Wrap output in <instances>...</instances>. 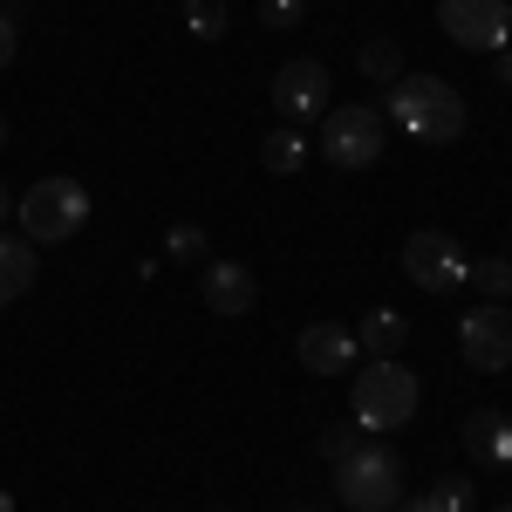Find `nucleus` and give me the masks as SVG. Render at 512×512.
I'll return each instance as SVG.
<instances>
[{"label":"nucleus","instance_id":"obj_1","mask_svg":"<svg viewBox=\"0 0 512 512\" xmlns=\"http://www.w3.org/2000/svg\"><path fill=\"white\" fill-rule=\"evenodd\" d=\"M349 403H355V424H362L369 437H383V431H396V424H410V417H417L424 383H417V369H403L396 355H369V362L355 369Z\"/></svg>","mask_w":512,"mask_h":512},{"label":"nucleus","instance_id":"obj_2","mask_svg":"<svg viewBox=\"0 0 512 512\" xmlns=\"http://www.w3.org/2000/svg\"><path fill=\"white\" fill-rule=\"evenodd\" d=\"M390 117L417 137V144H451V137H465V96L451 89L444 76H403L390 82Z\"/></svg>","mask_w":512,"mask_h":512},{"label":"nucleus","instance_id":"obj_3","mask_svg":"<svg viewBox=\"0 0 512 512\" xmlns=\"http://www.w3.org/2000/svg\"><path fill=\"white\" fill-rule=\"evenodd\" d=\"M14 219H21V239H35V246L76 239L89 226V192H82L76 178H35L21 192V205H14Z\"/></svg>","mask_w":512,"mask_h":512},{"label":"nucleus","instance_id":"obj_4","mask_svg":"<svg viewBox=\"0 0 512 512\" xmlns=\"http://www.w3.org/2000/svg\"><path fill=\"white\" fill-rule=\"evenodd\" d=\"M335 499L349 512H396V499H403V458L390 444H362L355 458L335 465Z\"/></svg>","mask_w":512,"mask_h":512},{"label":"nucleus","instance_id":"obj_5","mask_svg":"<svg viewBox=\"0 0 512 512\" xmlns=\"http://www.w3.org/2000/svg\"><path fill=\"white\" fill-rule=\"evenodd\" d=\"M315 151L335 164V171H369V164L383 158V110H369V103H335V110L321 117Z\"/></svg>","mask_w":512,"mask_h":512},{"label":"nucleus","instance_id":"obj_6","mask_svg":"<svg viewBox=\"0 0 512 512\" xmlns=\"http://www.w3.org/2000/svg\"><path fill=\"white\" fill-rule=\"evenodd\" d=\"M403 274L417 280L424 294H458V287H465V274H472V260H465V246H458L451 233L424 226V233L403 239Z\"/></svg>","mask_w":512,"mask_h":512},{"label":"nucleus","instance_id":"obj_7","mask_svg":"<svg viewBox=\"0 0 512 512\" xmlns=\"http://www.w3.org/2000/svg\"><path fill=\"white\" fill-rule=\"evenodd\" d=\"M328 96H335V82H328V62L315 55H294V62H280L274 69V110L280 123H321L328 117Z\"/></svg>","mask_w":512,"mask_h":512},{"label":"nucleus","instance_id":"obj_8","mask_svg":"<svg viewBox=\"0 0 512 512\" xmlns=\"http://www.w3.org/2000/svg\"><path fill=\"white\" fill-rule=\"evenodd\" d=\"M437 28L472 55H499L512 41V7L506 0H437Z\"/></svg>","mask_w":512,"mask_h":512},{"label":"nucleus","instance_id":"obj_9","mask_svg":"<svg viewBox=\"0 0 512 512\" xmlns=\"http://www.w3.org/2000/svg\"><path fill=\"white\" fill-rule=\"evenodd\" d=\"M458 355H465V369H478V376L512 369V315L499 301H478V308L458 315Z\"/></svg>","mask_w":512,"mask_h":512},{"label":"nucleus","instance_id":"obj_10","mask_svg":"<svg viewBox=\"0 0 512 512\" xmlns=\"http://www.w3.org/2000/svg\"><path fill=\"white\" fill-rule=\"evenodd\" d=\"M205 308L219 321H239V315H253V301H260V280H253V267L246 260H205Z\"/></svg>","mask_w":512,"mask_h":512},{"label":"nucleus","instance_id":"obj_11","mask_svg":"<svg viewBox=\"0 0 512 512\" xmlns=\"http://www.w3.org/2000/svg\"><path fill=\"white\" fill-rule=\"evenodd\" d=\"M294 355H301V369H315V376H342L355 369V335L349 328H335V321H315V328H301L294 335Z\"/></svg>","mask_w":512,"mask_h":512},{"label":"nucleus","instance_id":"obj_12","mask_svg":"<svg viewBox=\"0 0 512 512\" xmlns=\"http://www.w3.org/2000/svg\"><path fill=\"white\" fill-rule=\"evenodd\" d=\"M41 274V260H35V239H14V233H0V308L7 301H21L28 287H35Z\"/></svg>","mask_w":512,"mask_h":512},{"label":"nucleus","instance_id":"obj_13","mask_svg":"<svg viewBox=\"0 0 512 512\" xmlns=\"http://www.w3.org/2000/svg\"><path fill=\"white\" fill-rule=\"evenodd\" d=\"M465 451H472L478 465L512 458V424H506V417H492V410H472V417H465Z\"/></svg>","mask_w":512,"mask_h":512},{"label":"nucleus","instance_id":"obj_14","mask_svg":"<svg viewBox=\"0 0 512 512\" xmlns=\"http://www.w3.org/2000/svg\"><path fill=\"white\" fill-rule=\"evenodd\" d=\"M403 342H410V321L396 315V308H369L362 328H355V349H369V355H396Z\"/></svg>","mask_w":512,"mask_h":512},{"label":"nucleus","instance_id":"obj_15","mask_svg":"<svg viewBox=\"0 0 512 512\" xmlns=\"http://www.w3.org/2000/svg\"><path fill=\"white\" fill-rule=\"evenodd\" d=\"M260 158H267V171H301V164L315 158V144H308V130H294V123H274L267 130V144H260Z\"/></svg>","mask_w":512,"mask_h":512},{"label":"nucleus","instance_id":"obj_16","mask_svg":"<svg viewBox=\"0 0 512 512\" xmlns=\"http://www.w3.org/2000/svg\"><path fill=\"white\" fill-rule=\"evenodd\" d=\"M355 62H362V76H369V82H396V76H403V41H396V35H369Z\"/></svg>","mask_w":512,"mask_h":512},{"label":"nucleus","instance_id":"obj_17","mask_svg":"<svg viewBox=\"0 0 512 512\" xmlns=\"http://www.w3.org/2000/svg\"><path fill=\"white\" fill-rule=\"evenodd\" d=\"M185 28H192L198 41H219L233 28V14H226V0H185Z\"/></svg>","mask_w":512,"mask_h":512},{"label":"nucleus","instance_id":"obj_18","mask_svg":"<svg viewBox=\"0 0 512 512\" xmlns=\"http://www.w3.org/2000/svg\"><path fill=\"white\" fill-rule=\"evenodd\" d=\"M465 287H478L485 301H506V294H512V260H506V253H499V260H472Z\"/></svg>","mask_w":512,"mask_h":512},{"label":"nucleus","instance_id":"obj_19","mask_svg":"<svg viewBox=\"0 0 512 512\" xmlns=\"http://www.w3.org/2000/svg\"><path fill=\"white\" fill-rule=\"evenodd\" d=\"M164 253H171V260L205 267V260H212V239H205V226H192V219H185V226H171V233H164Z\"/></svg>","mask_w":512,"mask_h":512},{"label":"nucleus","instance_id":"obj_20","mask_svg":"<svg viewBox=\"0 0 512 512\" xmlns=\"http://www.w3.org/2000/svg\"><path fill=\"white\" fill-rule=\"evenodd\" d=\"M362 444H369L362 424H328V431H321V458H328V465H342V458H355Z\"/></svg>","mask_w":512,"mask_h":512},{"label":"nucleus","instance_id":"obj_21","mask_svg":"<svg viewBox=\"0 0 512 512\" xmlns=\"http://www.w3.org/2000/svg\"><path fill=\"white\" fill-rule=\"evenodd\" d=\"M431 506H437V512H472V506H478L472 478H437V485H431Z\"/></svg>","mask_w":512,"mask_h":512},{"label":"nucleus","instance_id":"obj_22","mask_svg":"<svg viewBox=\"0 0 512 512\" xmlns=\"http://www.w3.org/2000/svg\"><path fill=\"white\" fill-rule=\"evenodd\" d=\"M301 14H308V0H260V21H267L274 35H294Z\"/></svg>","mask_w":512,"mask_h":512},{"label":"nucleus","instance_id":"obj_23","mask_svg":"<svg viewBox=\"0 0 512 512\" xmlns=\"http://www.w3.org/2000/svg\"><path fill=\"white\" fill-rule=\"evenodd\" d=\"M14 48H21V35H14V14H0V69L14 62Z\"/></svg>","mask_w":512,"mask_h":512},{"label":"nucleus","instance_id":"obj_24","mask_svg":"<svg viewBox=\"0 0 512 512\" xmlns=\"http://www.w3.org/2000/svg\"><path fill=\"white\" fill-rule=\"evenodd\" d=\"M396 512H437V506H431V492H417V499L403 492V499H396Z\"/></svg>","mask_w":512,"mask_h":512},{"label":"nucleus","instance_id":"obj_25","mask_svg":"<svg viewBox=\"0 0 512 512\" xmlns=\"http://www.w3.org/2000/svg\"><path fill=\"white\" fill-rule=\"evenodd\" d=\"M492 76H499V82L512 89V48H499V55H492Z\"/></svg>","mask_w":512,"mask_h":512},{"label":"nucleus","instance_id":"obj_26","mask_svg":"<svg viewBox=\"0 0 512 512\" xmlns=\"http://www.w3.org/2000/svg\"><path fill=\"white\" fill-rule=\"evenodd\" d=\"M14 205H21V198H14L7 185H0V233H7V219H14Z\"/></svg>","mask_w":512,"mask_h":512},{"label":"nucleus","instance_id":"obj_27","mask_svg":"<svg viewBox=\"0 0 512 512\" xmlns=\"http://www.w3.org/2000/svg\"><path fill=\"white\" fill-rule=\"evenodd\" d=\"M0 151H7V117H0Z\"/></svg>","mask_w":512,"mask_h":512},{"label":"nucleus","instance_id":"obj_28","mask_svg":"<svg viewBox=\"0 0 512 512\" xmlns=\"http://www.w3.org/2000/svg\"><path fill=\"white\" fill-rule=\"evenodd\" d=\"M506 260H512V239H506Z\"/></svg>","mask_w":512,"mask_h":512},{"label":"nucleus","instance_id":"obj_29","mask_svg":"<svg viewBox=\"0 0 512 512\" xmlns=\"http://www.w3.org/2000/svg\"><path fill=\"white\" fill-rule=\"evenodd\" d=\"M492 512H512V506H492Z\"/></svg>","mask_w":512,"mask_h":512}]
</instances>
